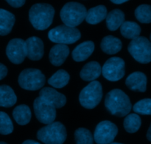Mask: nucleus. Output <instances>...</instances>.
<instances>
[{
  "label": "nucleus",
  "instance_id": "1",
  "mask_svg": "<svg viewBox=\"0 0 151 144\" xmlns=\"http://www.w3.org/2000/svg\"><path fill=\"white\" fill-rule=\"evenodd\" d=\"M105 106L111 115L117 117L126 116L132 108L129 97L119 89H114L107 93Z\"/></svg>",
  "mask_w": 151,
  "mask_h": 144
},
{
  "label": "nucleus",
  "instance_id": "2",
  "mask_svg": "<svg viewBox=\"0 0 151 144\" xmlns=\"http://www.w3.org/2000/svg\"><path fill=\"white\" fill-rule=\"evenodd\" d=\"M55 15V9L51 4L37 3L29 9V20L34 28L44 30L52 25Z\"/></svg>",
  "mask_w": 151,
  "mask_h": 144
},
{
  "label": "nucleus",
  "instance_id": "3",
  "mask_svg": "<svg viewBox=\"0 0 151 144\" xmlns=\"http://www.w3.org/2000/svg\"><path fill=\"white\" fill-rule=\"evenodd\" d=\"M86 13V8L83 4L75 1H70L62 7L60 16L65 25L75 27L83 22Z\"/></svg>",
  "mask_w": 151,
  "mask_h": 144
},
{
  "label": "nucleus",
  "instance_id": "4",
  "mask_svg": "<svg viewBox=\"0 0 151 144\" xmlns=\"http://www.w3.org/2000/svg\"><path fill=\"white\" fill-rule=\"evenodd\" d=\"M67 137L66 127L60 122H53L40 129L37 137L45 144H63Z\"/></svg>",
  "mask_w": 151,
  "mask_h": 144
},
{
  "label": "nucleus",
  "instance_id": "5",
  "mask_svg": "<svg viewBox=\"0 0 151 144\" xmlns=\"http://www.w3.org/2000/svg\"><path fill=\"white\" fill-rule=\"evenodd\" d=\"M103 98V87L97 81H91L81 90L79 101L81 106L88 109L95 108L101 101Z\"/></svg>",
  "mask_w": 151,
  "mask_h": 144
},
{
  "label": "nucleus",
  "instance_id": "6",
  "mask_svg": "<svg viewBox=\"0 0 151 144\" xmlns=\"http://www.w3.org/2000/svg\"><path fill=\"white\" fill-rule=\"evenodd\" d=\"M81 33L76 27H71L65 25H59L50 30L48 38L52 42L60 44H72L81 38Z\"/></svg>",
  "mask_w": 151,
  "mask_h": 144
},
{
  "label": "nucleus",
  "instance_id": "7",
  "mask_svg": "<svg viewBox=\"0 0 151 144\" xmlns=\"http://www.w3.org/2000/svg\"><path fill=\"white\" fill-rule=\"evenodd\" d=\"M46 78L40 69L28 68L19 74L18 82L22 89L30 91L40 90L45 84Z\"/></svg>",
  "mask_w": 151,
  "mask_h": 144
},
{
  "label": "nucleus",
  "instance_id": "8",
  "mask_svg": "<svg viewBox=\"0 0 151 144\" xmlns=\"http://www.w3.org/2000/svg\"><path fill=\"white\" fill-rule=\"evenodd\" d=\"M128 52L137 62L148 64L151 62V42L147 38L139 36L130 42Z\"/></svg>",
  "mask_w": 151,
  "mask_h": 144
},
{
  "label": "nucleus",
  "instance_id": "9",
  "mask_svg": "<svg viewBox=\"0 0 151 144\" xmlns=\"http://www.w3.org/2000/svg\"><path fill=\"white\" fill-rule=\"evenodd\" d=\"M102 74L108 81H119L125 74V62L119 57L110 58L102 67Z\"/></svg>",
  "mask_w": 151,
  "mask_h": 144
},
{
  "label": "nucleus",
  "instance_id": "10",
  "mask_svg": "<svg viewBox=\"0 0 151 144\" xmlns=\"http://www.w3.org/2000/svg\"><path fill=\"white\" fill-rule=\"evenodd\" d=\"M33 109L38 121L42 124H52L55 120L56 108L39 96L34 101Z\"/></svg>",
  "mask_w": 151,
  "mask_h": 144
},
{
  "label": "nucleus",
  "instance_id": "11",
  "mask_svg": "<svg viewBox=\"0 0 151 144\" xmlns=\"http://www.w3.org/2000/svg\"><path fill=\"white\" fill-rule=\"evenodd\" d=\"M118 133V128L114 123L103 121L97 125L94 133V140L97 144H110Z\"/></svg>",
  "mask_w": 151,
  "mask_h": 144
},
{
  "label": "nucleus",
  "instance_id": "12",
  "mask_svg": "<svg viewBox=\"0 0 151 144\" xmlns=\"http://www.w3.org/2000/svg\"><path fill=\"white\" fill-rule=\"evenodd\" d=\"M6 55L13 64H22L27 57L25 41L22 38H13L10 40L6 47Z\"/></svg>",
  "mask_w": 151,
  "mask_h": 144
},
{
  "label": "nucleus",
  "instance_id": "13",
  "mask_svg": "<svg viewBox=\"0 0 151 144\" xmlns=\"http://www.w3.org/2000/svg\"><path fill=\"white\" fill-rule=\"evenodd\" d=\"M27 57L32 61H38L44 56V47L42 40L36 36L28 38L25 41Z\"/></svg>",
  "mask_w": 151,
  "mask_h": 144
},
{
  "label": "nucleus",
  "instance_id": "14",
  "mask_svg": "<svg viewBox=\"0 0 151 144\" xmlns=\"http://www.w3.org/2000/svg\"><path fill=\"white\" fill-rule=\"evenodd\" d=\"M39 97L52 104L56 109L63 107L66 103V96L52 87H44L41 89L40 90Z\"/></svg>",
  "mask_w": 151,
  "mask_h": 144
},
{
  "label": "nucleus",
  "instance_id": "15",
  "mask_svg": "<svg viewBox=\"0 0 151 144\" xmlns=\"http://www.w3.org/2000/svg\"><path fill=\"white\" fill-rule=\"evenodd\" d=\"M125 84L132 91L145 93L147 90V77L142 72H134L128 75Z\"/></svg>",
  "mask_w": 151,
  "mask_h": 144
},
{
  "label": "nucleus",
  "instance_id": "16",
  "mask_svg": "<svg viewBox=\"0 0 151 144\" xmlns=\"http://www.w3.org/2000/svg\"><path fill=\"white\" fill-rule=\"evenodd\" d=\"M69 55V48L67 45L57 44L50 50L49 59L52 64L58 67L64 63Z\"/></svg>",
  "mask_w": 151,
  "mask_h": 144
},
{
  "label": "nucleus",
  "instance_id": "17",
  "mask_svg": "<svg viewBox=\"0 0 151 144\" xmlns=\"http://www.w3.org/2000/svg\"><path fill=\"white\" fill-rule=\"evenodd\" d=\"M94 50V44L91 41H86L78 44L72 51V56L74 61L81 62L86 61Z\"/></svg>",
  "mask_w": 151,
  "mask_h": 144
},
{
  "label": "nucleus",
  "instance_id": "18",
  "mask_svg": "<svg viewBox=\"0 0 151 144\" xmlns=\"http://www.w3.org/2000/svg\"><path fill=\"white\" fill-rule=\"evenodd\" d=\"M102 67L97 62H90L83 66L80 72V76L83 81H93L100 77Z\"/></svg>",
  "mask_w": 151,
  "mask_h": 144
},
{
  "label": "nucleus",
  "instance_id": "19",
  "mask_svg": "<svg viewBox=\"0 0 151 144\" xmlns=\"http://www.w3.org/2000/svg\"><path fill=\"white\" fill-rule=\"evenodd\" d=\"M100 47L106 54L114 55L120 51L122 47V43L121 40L116 37L113 35H107L102 40Z\"/></svg>",
  "mask_w": 151,
  "mask_h": 144
},
{
  "label": "nucleus",
  "instance_id": "20",
  "mask_svg": "<svg viewBox=\"0 0 151 144\" xmlns=\"http://www.w3.org/2000/svg\"><path fill=\"white\" fill-rule=\"evenodd\" d=\"M15 16L10 12L0 8V35H7L14 25Z\"/></svg>",
  "mask_w": 151,
  "mask_h": 144
},
{
  "label": "nucleus",
  "instance_id": "21",
  "mask_svg": "<svg viewBox=\"0 0 151 144\" xmlns=\"http://www.w3.org/2000/svg\"><path fill=\"white\" fill-rule=\"evenodd\" d=\"M107 14V8L104 5H98L87 11L85 19L90 25H97L104 20Z\"/></svg>",
  "mask_w": 151,
  "mask_h": 144
},
{
  "label": "nucleus",
  "instance_id": "22",
  "mask_svg": "<svg viewBox=\"0 0 151 144\" xmlns=\"http://www.w3.org/2000/svg\"><path fill=\"white\" fill-rule=\"evenodd\" d=\"M106 19L108 29L111 31H115L125 22V14L119 9H114L108 13Z\"/></svg>",
  "mask_w": 151,
  "mask_h": 144
},
{
  "label": "nucleus",
  "instance_id": "23",
  "mask_svg": "<svg viewBox=\"0 0 151 144\" xmlns=\"http://www.w3.org/2000/svg\"><path fill=\"white\" fill-rule=\"evenodd\" d=\"M17 101V97L14 91L7 85L0 86V106L11 107L14 106Z\"/></svg>",
  "mask_w": 151,
  "mask_h": 144
},
{
  "label": "nucleus",
  "instance_id": "24",
  "mask_svg": "<svg viewBox=\"0 0 151 144\" xmlns=\"http://www.w3.org/2000/svg\"><path fill=\"white\" fill-rule=\"evenodd\" d=\"M13 117L19 125H27L30 121L32 113L28 106L25 104L19 105L13 111Z\"/></svg>",
  "mask_w": 151,
  "mask_h": 144
},
{
  "label": "nucleus",
  "instance_id": "25",
  "mask_svg": "<svg viewBox=\"0 0 151 144\" xmlns=\"http://www.w3.org/2000/svg\"><path fill=\"white\" fill-rule=\"evenodd\" d=\"M121 34L128 39H134L139 36L141 33V27L137 23L134 22H124L120 27Z\"/></svg>",
  "mask_w": 151,
  "mask_h": 144
},
{
  "label": "nucleus",
  "instance_id": "26",
  "mask_svg": "<svg viewBox=\"0 0 151 144\" xmlns=\"http://www.w3.org/2000/svg\"><path fill=\"white\" fill-rule=\"evenodd\" d=\"M70 79V75L64 69H59L48 79V84L55 88H63Z\"/></svg>",
  "mask_w": 151,
  "mask_h": 144
},
{
  "label": "nucleus",
  "instance_id": "27",
  "mask_svg": "<svg viewBox=\"0 0 151 144\" xmlns=\"http://www.w3.org/2000/svg\"><path fill=\"white\" fill-rule=\"evenodd\" d=\"M142 121L140 117L137 114L132 113L126 115L124 120V128L126 132L129 133H135L139 130L141 127Z\"/></svg>",
  "mask_w": 151,
  "mask_h": 144
},
{
  "label": "nucleus",
  "instance_id": "28",
  "mask_svg": "<svg viewBox=\"0 0 151 144\" xmlns=\"http://www.w3.org/2000/svg\"><path fill=\"white\" fill-rule=\"evenodd\" d=\"M75 139L76 144H93L94 138L92 134L88 130L79 128L75 131Z\"/></svg>",
  "mask_w": 151,
  "mask_h": 144
},
{
  "label": "nucleus",
  "instance_id": "29",
  "mask_svg": "<svg viewBox=\"0 0 151 144\" xmlns=\"http://www.w3.org/2000/svg\"><path fill=\"white\" fill-rule=\"evenodd\" d=\"M135 16L142 23L148 24L151 22V5L142 4L135 10Z\"/></svg>",
  "mask_w": 151,
  "mask_h": 144
},
{
  "label": "nucleus",
  "instance_id": "30",
  "mask_svg": "<svg viewBox=\"0 0 151 144\" xmlns=\"http://www.w3.org/2000/svg\"><path fill=\"white\" fill-rule=\"evenodd\" d=\"M13 131V124L9 115L4 112H0V134L7 135Z\"/></svg>",
  "mask_w": 151,
  "mask_h": 144
},
{
  "label": "nucleus",
  "instance_id": "31",
  "mask_svg": "<svg viewBox=\"0 0 151 144\" xmlns=\"http://www.w3.org/2000/svg\"><path fill=\"white\" fill-rule=\"evenodd\" d=\"M133 110L140 115H151V99L145 98L138 101L133 106Z\"/></svg>",
  "mask_w": 151,
  "mask_h": 144
},
{
  "label": "nucleus",
  "instance_id": "32",
  "mask_svg": "<svg viewBox=\"0 0 151 144\" xmlns=\"http://www.w3.org/2000/svg\"><path fill=\"white\" fill-rule=\"evenodd\" d=\"M10 6L13 7H21L24 4L26 0H5Z\"/></svg>",
  "mask_w": 151,
  "mask_h": 144
},
{
  "label": "nucleus",
  "instance_id": "33",
  "mask_svg": "<svg viewBox=\"0 0 151 144\" xmlns=\"http://www.w3.org/2000/svg\"><path fill=\"white\" fill-rule=\"evenodd\" d=\"M7 68L5 65L0 63V81L5 78L7 75Z\"/></svg>",
  "mask_w": 151,
  "mask_h": 144
},
{
  "label": "nucleus",
  "instance_id": "34",
  "mask_svg": "<svg viewBox=\"0 0 151 144\" xmlns=\"http://www.w3.org/2000/svg\"><path fill=\"white\" fill-rule=\"evenodd\" d=\"M128 1H129V0H111V1H112V2L116 4H122V3H125Z\"/></svg>",
  "mask_w": 151,
  "mask_h": 144
},
{
  "label": "nucleus",
  "instance_id": "35",
  "mask_svg": "<svg viewBox=\"0 0 151 144\" xmlns=\"http://www.w3.org/2000/svg\"><path fill=\"white\" fill-rule=\"evenodd\" d=\"M22 144H40L38 142L35 141V140H25Z\"/></svg>",
  "mask_w": 151,
  "mask_h": 144
},
{
  "label": "nucleus",
  "instance_id": "36",
  "mask_svg": "<svg viewBox=\"0 0 151 144\" xmlns=\"http://www.w3.org/2000/svg\"><path fill=\"white\" fill-rule=\"evenodd\" d=\"M147 140H150V141H151V124H150V127H149L148 130H147Z\"/></svg>",
  "mask_w": 151,
  "mask_h": 144
},
{
  "label": "nucleus",
  "instance_id": "37",
  "mask_svg": "<svg viewBox=\"0 0 151 144\" xmlns=\"http://www.w3.org/2000/svg\"><path fill=\"white\" fill-rule=\"evenodd\" d=\"M0 144H7V143H5V142H0Z\"/></svg>",
  "mask_w": 151,
  "mask_h": 144
},
{
  "label": "nucleus",
  "instance_id": "38",
  "mask_svg": "<svg viewBox=\"0 0 151 144\" xmlns=\"http://www.w3.org/2000/svg\"><path fill=\"white\" fill-rule=\"evenodd\" d=\"M110 144H122V143H111Z\"/></svg>",
  "mask_w": 151,
  "mask_h": 144
},
{
  "label": "nucleus",
  "instance_id": "39",
  "mask_svg": "<svg viewBox=\"0 0 151 144\" xmlns=\"http://www.w3.org/2000/svg\"><path fill=\"white\" fill-rule=\"evenodd\" d=\"M150 41H151V34H150Z\"/></svg>",
  "mask_w": 151,
  "mask_h": 144
}]
</instances>
